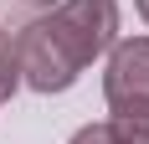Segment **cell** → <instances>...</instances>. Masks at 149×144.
<instances>
[{
	"label": "cell",
	"instance_id": "obj_1",
	"mask_svg": "<svg viewBox=\"0 0 149 144\" xmlns=\"http://www.w3.org/2000/svg\"><path fill=\"white\" fill-rule=\"evenodd\" d=\"M41 26L62 46V57L82 72L118 41V0H62L41 15Z\"/></svg>",
	"mask_w": 149,
	"mask_h": 144
},
{
	"label": "cell",
	"instance_id": "obj_2",
	"mask_svg": "<svg viewBox=\"0 0 149 144\" xmlns=\"http://www.w3.org/2000/svg\"><path fill=\"white\" fill-rule=\"evenodd\" d=\"M103 98L113 113L118 108H149V36H123L108 46Z\"/></svg>",
	"mask_w": 149,
	"mask_h": 144
},
{
	"label": "cell",
	"instance_id": "obj_3",
	"mask_svg": "<svg viewBox=\"0 0 149 144\" xmlns=\"http://www.w3.org/2000/svg\"><path fill=\"white\" fill-rule=\"evenodd\" d=\"M15 52H21V82L36 87V93H67L77 82V67L62 57V46L46 36L41 21L15 31Z\"/></svg>",
	"mask_w": 149,
	"mask_h": 144
},
{
	"label": "cell",
	"instance_id": "obj_4",
	"mask_svg": "<svg viewBox=\"0 0 149 144\" xmlns=\"http://www.w3.org/2000/svg\"><path fill=\"white\" fill-rule=\"evenodd\" d=\"M21 87V52H15V31L0 26V103Z\"/></svg>",
	"mask_w": 149,
	"mask_h": 144
},
{
	"label": "cell",
	"instance_id": "obj_5",
	"mask_svg": "<svg viewBox=\"0 0 149 144\" xmlns=\"http://www.w3.org/2000/svg\"><path fill=\"white\" fill-rule=\"evenodd\" d=\"M108 124L123 144H149V108H118Z\"/></svg>",
	"mask_w": 149,
	"mask_h": 144
},
{
	"label": "cell",
	"instance_id": "obj_6",
	"mask_svg": "<svg viewBox=\"0 0 149 144\" xmlns=\"http://www.w3.org/2000/svg\"><path fill=\"white\" fill-rule=\"evenodd\" d=\"M46 10H52V0H0V15H10V21H21V26L41 21Z\"/></svg>",
	"mask_w": 149,
	"mask_h": 144
},
{
	"label": "cell",
	"instance_id": "obj_7",
	"mask_svg": "<svg viewBox=\"0 0 149 144\" xmlns=\"http://www.w3.org/2000/svg\"><path fill=\"white\" fill-rule=\"evenodd\" d=\"M67 144H123V139L113 134V124H82Z\"/></svg>",
	"mask_w": 149,
	"mask_h": 144
},
{
	"label": "cell",
	"instance_id": "obj_8",
	"mask_svg": "<svg viewBox=\"0 0 149 144\" xmlns=\"http://www.w3.org/2000/svg\"><path fill=\"white\" fill-rule=\"evenodd\" d=\"M134 5H139V21L149 26V0H134Z\"/></svg>",
	"mask_w": 149,
	"mask_h": 144
}]
</instances>
